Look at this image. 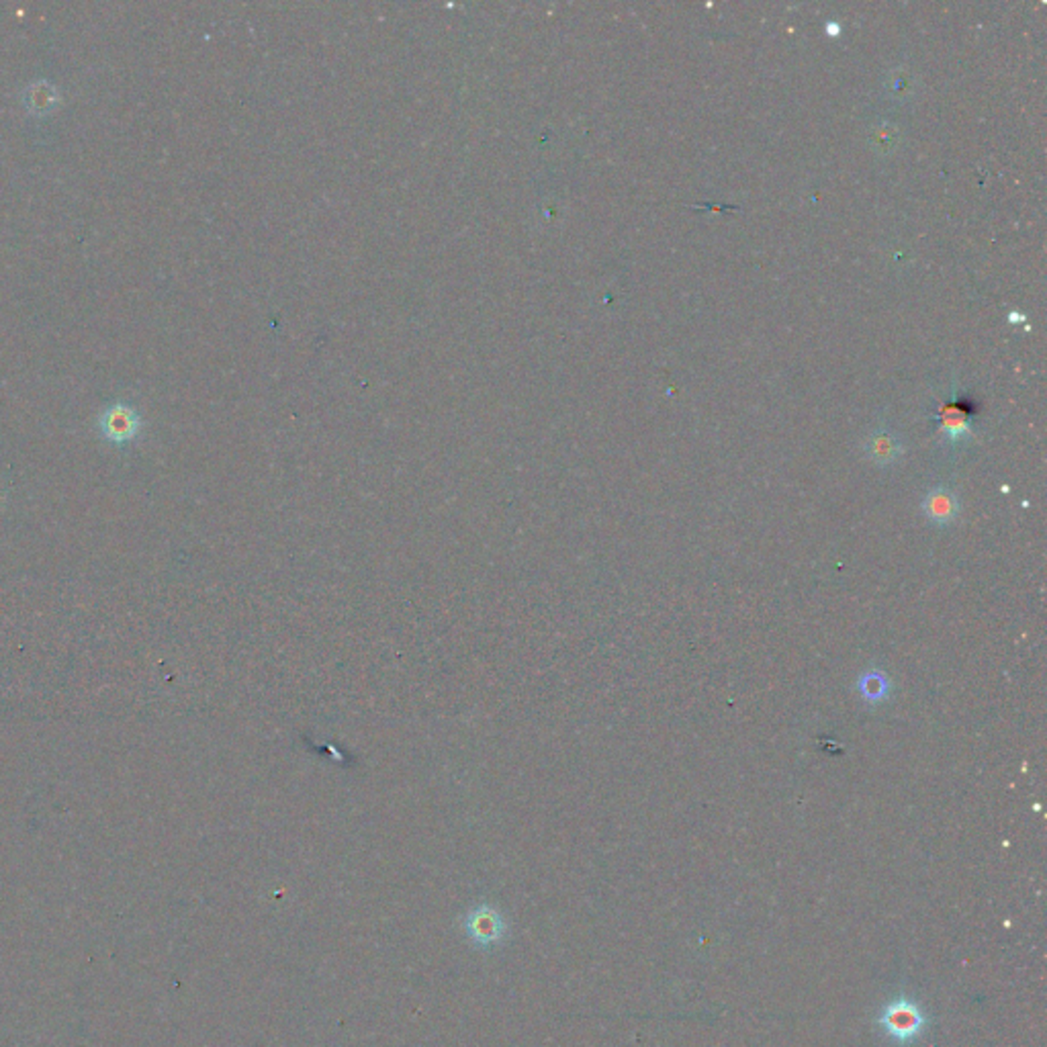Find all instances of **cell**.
<instances>
[{
    "instance_id": "7",
    "label": "cell",
    "mask_w": 1047,
    "mask_h": 1047,
    "mask_svg": "<svg viewBox=\"0 0 1047 1047\" xmlns=\"http://www.w3.org/2000/svg\"><path fill=\"white\" fill-rule=\"evenodd\" d=\"M858 687L859 693L868 702H882L890 693V682L880 671H869V674L863 675L858 682Z\"/></svg>"
},
{
    "instance_id": "5",
    "label": "cell",
    "mask_w": 1047,
    "mask_h": 1047,
    "mask_svg": "<svg viewBox=\"0 0 1047 1047\" xmlns=\"http://www.w3.org/2000/svg\"><path fill=\"white\" fill-rule=\"evenodd\" d=\"M23 102H25L31 115L45 117L58 107L60 92L50 80H35V82L27 84V89L23 91Z\"/></svg>"
},
{
    "instance_id": "2",
    "label": "cell",
    "mask_w": 1047,
    "mask_h": 1047,
    "mask_svg": "<svg viewBox=\"0 0 1047 1047\" xmlns=\"http://www.w3.org/2000/svg\"><path fill=\"white\" fill-rule=\"evenodd\" d=\"M99 426H101L102 434H105V438H109L111 442L123 444V442L133 441V438L138 436L141 422H140L138 412H135L131 405L113 403V405H109L105 412H102L101 420H99Z\"/></svg>"
},
{
    "instance_id": "3",
    "label": "cell",
    "mask_w": 1047,
    "mask_h": 1047,
    "mask_svg": "<svg viewBox=\"0 0 1047 1047\" xmlns=\"http://www.w3.org/2000/svg\"><path fill=\"white\" fill-rule=\"evenodd\" d=\"M467 933L479 945H493L503 935V921L498 910L490 906H479L467 916Z\"/></svg>"
},
{
    "instance_id": "4",
    "label": "cell",
    "mask_w": 1047,
    "mask_h": 1047,
    "mask_svg": "<svg viewBox=\"0 0 1047 1047\" xmlns=\"http://www.w3.org/2000/svg\"><path fill=\"white\" fill-rule=\"evenodd\" d=\"M923 514L931 524L947 526L959 514V498L947 487H933L923 499Z\"/></svg>"
},
{
    "instance_id": "1",
    "label": "cell",
    "mask_w": 1047,
    "mask_h": 1047,
    "mask_svg": "<svg viewBox=\"0 0 1047 1047\" xmlns=\"http://www.w3.org/2000/svg\"><path fill=\"white\" fill-rule=\"evenodd\" d=\"M880 1025L894 1042L913 1043L925 1031L926 1017L916 1003L908 1001V998H897V1001L886 1004L880 1014Z\"/></svg>"
},
{
    "instance_id": "6",
    "label": "cell",
    "mask_w": 1047,
    "mask_h": 1047,
    "mask_svg": "<svg viewBox=\"0 0 1047 1047\" xmlns=\"http://www.w3.org/2000/svg\"><path fill=\"white\" fill-rule=\"evenodd\" d=\"M902 452V444L898 441L897 434H892L890 430H877L874 434L869 436L868 441V454L869 459L877 462V465H892L894 460L900 457Z\"/></svg>"
}]
</instances>
